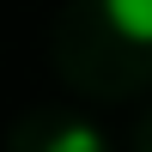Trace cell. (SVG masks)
Returning <instances> with one entry per match:
<instances>
[{"instance_id":"cell-1","label":"cell","mask_w":152,"mask_h":152,"mask_svg":"<svg viewBox=\"0 0 152 152\" xmlns=\"http://www.w3.org/2000/svg\"><path fill=\"white\" fill-rule=\"evenodd\" d=\"M104 18L134 43H152V0H104Z\"/></svg>"},{"instance_id":"cell-2","label":"cell","mask_w":152,"mask_h":152,"mask_svg":"<svg viewBox=\"0 0 152 152\" xmlns=\"http://www.w3.org/2000/svg\"><path fill=\"white\" fill-rule=\"evenodd\" d=\"M43 152H104V134H97L91 122H73V128H61Z\"/></svg>"}]
</instances>
